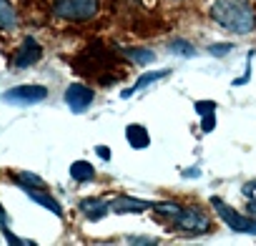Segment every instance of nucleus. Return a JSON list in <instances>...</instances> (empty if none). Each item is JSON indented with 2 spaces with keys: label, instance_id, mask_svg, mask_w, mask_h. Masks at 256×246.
I'll list each match as a JSON object with an SVG mask.
<instances>
[{
  "label": "nucleus",
  "instance_id": "nucleus-21",
  "mask_svg": "<svg viewBox=\"0 0 256 246\" xmlns=\"http://www.w3.org/2000/svg\"><path fill=\"white\" fill-rule=\"evenodd\" d=\"M8 224H10V218H8V211L3 208V204H0V231H6V228H8Z\"/></svg>",
  "mask_w": 256,
  "mask_h": 246
},
{
  "label": "nucleus",
  "instance_id": "nucleus-9",
  "mask_svg": "<svg viewBox=\"0 0 256 246\" xmlns=\"http://www.w3.org/2000/svg\"><path fill=\"white\" fill-rule=\"evenodd\" d=\"M148 208H154V201H141V198H131V196H120V198L110 201L113 214H138V211H148Z\"/></svg>",
  "mask_w": 256,
  "mask_h": 246
},
{
  "label": "nucleus",
  "instance_id": "nucleus-18",
  "mask_svg": "<svg viewBox=\"0 0 256 246\" xmlns=\"http://www.w3.org/2000/svg\"><path fill=\"white\" fill-rule=\"evenodd\" d=\"M168 50L171 53H178V56H186V58H191V56H196V48L191 46V43H186V40H174L171 46H168Z\"/></svg>",
  "mask_w": 256,
  "mask_h": 246
},
{
  "label": "nucleus",
  "instance_id": "nucleus-10",
  "mask_svg": "<svg viewBox=\"0 0 256 246\" xmlns=\"http://www.w3.org/2000/svg\"><path fill=\"white\" fill-rule=\"evenodd\" d=\"M26 188V194H28V198H33L36 204H40V206H46L48 211H53L56 216H63V206L46 191V188H36V186H23Z\"/></svg>",
  "mask_w": 256,
  "mask_h": 246
},
{
  "label": "nucleus",
  "instance_id": "nucleus-5",
  "mask_svg": "<svg viewBox=\"0 0 256 246\" xmlns=\"http://www.w3.org/2000/svg\"><path fill=\"white\" fill-rule=\"evenodd\" d=\"M211 206H214V211L218 214V218H221L228 228H234L236 234H251V236H256V218L241 216L236 208H231V206H228L224 198H218V196L211 198Z\"/></svg>",
  "mask_w": 256,
  "mask_h": 246
},
{
  "label": "nucleus",
  "instance_id": "nucleus-6",
  "mask_svg": "<svg viewBox=\"0 0 256 246\" xmlns=\"http://www.w3.org/2000/svg\"><path fill=\"white\" fill-rule=\"evenodd\" d=\"M46 98H48V88L46 86H18V88L6 93V100L16 103V106H36V103H40Z\"/></svg>",
  "mask_w": 256,
  "mask_h": 246
},
{
  "label": "nucleus",
  "instance_id": "nucleus-19",
  "mask_svg": "<svg viewBox=\"0 0 256 246\" xmlns=\"http://www.w3.org/2000/svg\"><path fill=\"white\" fill-rule=\"evenodd\" d=\"M194 108H196V113H198V116H214L216 103H214V100H208V103H206V100H198Z\"/></svg>",
  "mask_w": 256,
  "mask_h": 246
},
{
  "label": "nucleus",
  "instance_id": "nucleus-22",
  "mask_svg": "<svg viewBox=\"0 0 256 246\" xmlns=\"http://www.w3.org/2000/svg\"><path fill=\"white\" fill-rule=\"evenodd\" d=\"M214 126H216V120H214V116H204V131L208 134V131H214Z\"/></svg>",
  "mask_w": 256,
  "mask_h": 246
},
{
  "label": "nucleus",
  "instance_id": "nucleus-7",
  "mask_svg": "<svg viewBox=\"0 0 256 246\" xmlns=\"http://www.w3.org/2000/svg\"><path fill=\"white\" fill-rule=\"evenodd\" d=\"M93 98H96L93 88H88V86H83V83H73V86H68V90H66V103H68V108L76 110V113L88 110V108L93 106Z\"/></svg>",
  "mask_w": 256,
  "mask_h": 246
},
{
  "label": "nucleus",
  "instance_id": "nucleus-4",
  "mask_svg": "<svg viewBox=\"0 0 256 246\" xmlns=\"http://www.w3.org/2000/svg\"><path fill=\"white\" fill-rule=\"evenodd\" d=\"M53 13L63 20L70 23H83L96 18L98 13V0H56L53 3Z\"/></svg>",
  "mask_w": 256,
  "mask_h": 246
},
{
  "label": "nucleus",
  "instance_id": "nucleus-17",
  "mask_svg": "<svg viewBox=\"0 0 256 246\" xmlns=\"http://www.w3.org/2000/svg\"><path fill=\"white\" fill-rule=\"evenodd\" d=\"M13 181H16L18 186H36V188H46L43 178H38L36 174H16V176H13Z\"/></svg>",
  "mask_w": 256,
  "mask_h": 246
},
{
  "label": "nucleus",
  "instance_id": "nucleus-11",
  "mask_svg": "<svg viewBox=\"0 0 256 246\" xmlns=\"http://www.w3.org/2000/svg\"><path fill=\"white\" fill-rule=\"evenodd\" d=\"M126 141L131 144L136 151H144L151 146V136H148V128H144L141 123H131L126 126Z\"/></svg>",
  "mask_w": 256,
  "mask_h": 246
},
{
  "label": "nucleus",
  "instance_id": "nucleus-14",
  "mask_svg": "<svg viewBox=\"0 0 256 246\" xmlns=\"http://www.w3.org/2000/svg\"><path fill=\"white\" fill-rule=\"evenodd\" d=\"M0 28L3 30H16L18 28V13L8 0H0Z\"/></svg>",
  "mask_w": 256,
  "mask_h": 246
},
{
  "label": "nucleus",
  "instance_id": "nucleus-3",
  "mask_svg": "<svg viewBox=\"0 0 256 246\" xmlns=\"http://www.w3.org/2000/svg\"><path fill=\"white\" fill-rule=\"evenodd\" d=\"M168 221L174 224L176 231L188 234V236H201V234H206V231L211 228L208 216H206L201 208H196V206H181V208L176 211V216H171Z\"/></svg>",
  "mask_w": 256,
  "mask_h": 246
},
{
  "label": "nucleus",
  "instance_id": "nucleus-24",
  "mask_svg": "<svg viewBox=\"0 0 256 246\" xmlns=\"http://www.w3.org/2000/svg\"><path fill=\"white\" fill-rule=\"evenodd\" d=\"M96 151H98V156H103V158H106V161H108V158H110V148H106V146H98V148H96Z\"/></svg>",
  "mask_w": 256,
  "mask_h": 246
},
{
  "label": "nucleus",
  "instance_id": "nucleus-2",
  "mask_svg": "<svg viewBox=\"0 0 256 246\" xmlns=\"http://www.w3.org/2000/svg\"><path fill=\"white\" fill-rule=\"evenodd\" d=\"M211 18L221 28L238 36H246L256 28V13L248 0H216L211 6Z\"/></svg>",
  "mask_w": 256,
  "mask_h": 246
},
{
  "label": "nucleus",
  "instance_id": "nucleus-15",
  "mask_svg": "<svg viewBox=\"0 0 256 246\" xmlns=\"http://www.w3.org/2000/svg\"><path fill=\"white\" fill-rule=\"evenodd\" d=\"M168 73H171V70H154V73H148V76H141L131 90H123V98H128V96L136 93V90H144V88H146V86H151V83H158V80H161V78H166Z\"/></svg>",
  "mask_w": 256,
  "mask_h": 246
},
{
  "label": "nucleus",
  "instance_id": "nucleus-13",
  "mask_svg": "<svg viewBox=\"0 0 256 246\" xmlns=\"http://www.w3.org/2000/svg\"><path fill=\"white\" fill-rule=\"evenodd\" d=\"M70 178L78 181V184L93 181V178H96V168H93L88 161H73V164H70Z\"/></svg>",
  "mask_w": 256,
  "mask_h": 246
},
{
  "label": "nucleus",
  "instance_id": "nucleus-23",
  "mask_svg": "<svg viewBox=\"0 0 256 246\" xmlns=\"http://www.w3.org/2000/svg\"><path fill=\"white\" fill-rule=\"evenodd\" d=\"M231 50V46H211V53L214 56H224V53H228Z\"/></svg>",
  "mask_w": 256,
  "mask_h": 246
},
{
  "label": "nucleus",
  "instance_id": "nucleus-20",
  "mask_svg": "<svg viewBox=\"0 0 256 246\" xmlns=\"http://www.w3.org/2000/svg\"><path fill=\"white\" fill-rule=\"evenodd\" d=\"M126 244H158V238H151V236H128Z\"/></svg>",
  "mask_w": 256,
  "mask_h": 246
},
{
  "label": "nucleus",
  "instance_id": "nucleus-1",
  "mask_svg": "<svg viewBox=\"0 0 256 246\" xmlns=\"http://www.w3.org/2000/svg\"><path fill=\"white\" fill-rule=\"evenodd\" d=\"M118 63H120V58H118L113 50H108L100 40H93V43L88 46V50L78 56L76 70L83 73V76L98 78V83H103V86H110V83L120 80V78H118V76H120V73H118Z\"/></svg>",
  "mask_w": 256,
  "mask_h": 246
},
{
  "label": "nucleus",
  "instance_id": "nucleus-8",
  "mask_svg": "<svg viewBox=\"0 0 256 246\" xmlns=\"http://www.w3.org/2000/svg\"><path fill=\"white\" fill-rule=\"evenodd\" d=\"M40 58H43V48H40V43H38L36 38H26L23 46L16 50L13 63H16V68H30V66H36Z\"/></svg>",
  "mask_w": 256,
  "mask_h": 246
},
{
  "label": "nucleus",
  "instance_id": "nucleus-12",
  "mask_svg": "<svg viewBox=\"0 0 256 246\" xmlns=\"http://www.w3.org/2000/svg\"><path fill=\"white\" fill-rule=\"evenodd\" d=\"M80 211L86 214L88 221H100L110 211V201H106V198H86V201H80Z\"/></svg>",
  "mask_w": 256,
  "mask_h": 246
},
{
  "label": "nucleus",
  "instance_id": "nucleus-16",
  "mask_svg": "<svg viewBox=\"0 0 256 246\" xmlns=\"http://www.w3.org/2000/svg\"><path fill=\"white\" fill-rule=\"evenodd\" d=\"M126 58H131L138 66H148V63L156 60L154 50H148V48H126Z\"/></svg>",
  "mask_w": 256,
  "mask_h": 246
}]
</instances>
